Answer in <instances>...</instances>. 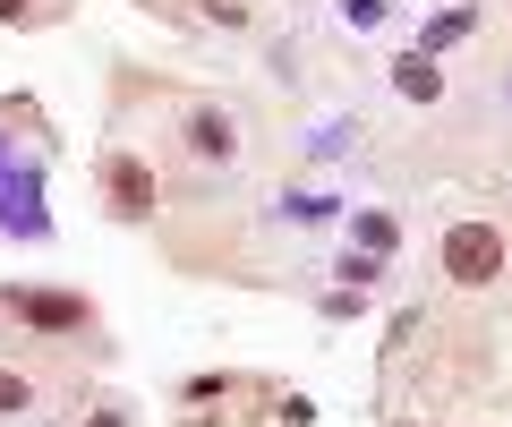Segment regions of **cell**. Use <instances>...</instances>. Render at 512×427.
I'll list each match as a JSON object with an SVG mask.
<instances>
[{
	"label": "cell",
	"instance_id": "277c9868",
	"mask_svg": "<svg viewBox=\"0 0 512 427\" xmlns=\"http://www.w3.org/2000/svg\"><path fill=\"white\" fill-rule=\"evenodd\" d=\"M43 188H35V171H18V180H0V223H18V231H43Z\"/></svg>",
	"mask_w": 512,
	"mask_h": 427
},
{
	"label": "cell",
	"instance_id": "9c48e42d",
	"mask_svg": "<svg viewBox=\"0 0 512 427\" xmlns=\"http://www.w3.org/2000/svg\"><path fill=\"white\" fill-rule=\"evenodd\" d=\"M26 402H35V393H26V376H18V368H0V410H26Z\"/></svg>",
	"mask_w": 512,
	"mask_h": 427
},
{
	"label": "cell",
	"instance_id": "8fae6325",
	"mask_svg": "<svg viewBox=\"0 0 512 427\" xmlns=\"http://www.w3.org/2000/svg\"><path fill=\"white\" fill-rule=\"evenodd\" d=\"M86 427H128V419H120V410H94V419H86Z\"/></svg>",
	"mask_w": 512,
	"mask_h": 427
},
{
	"label": "cell",
	"instance_id": "6da1fadb",
	"mask_svg": "<svg viewBox=\"0 0 512 427\" xmlns=\"http://www.w3.org/2000/svg\"><path fill=\"white\" fill-rule=\"evenodd\" d=\"M444 274L470 282V291L495 282V274H504V231H495V223H453V231H444Z\"/></svg>",
	"mask_w": 512,
	"mask_h": 427
},
{
	"label": "cell",
	"instance_id": "7a4b0ae2",
	"mask_svg": "<svg viewBox=\"0 0 512 427\" xmlns=\"http://www.w3.org/2000/svg\"><path fill=\"white\" fill-rule=\"evenodd\" d=\"M9 308H18L26 325H43V334H77V325H86V299H69V291H18Z\"/></svg>",
	"mask_w": 512,
	"mask_h": 427
},
{
	"label": "cell",
	"instance_id": "5b68a950",
	"mask_svg": "<svg viewBox=\"0 0 512 427\" xmlns=\"http://www.w3.org/2000/svg\"><path fill=\"white\" fill-rule=\"evenodd\" d=\"M393 86H402L410 103H436V94H444V77L427 69V52H410V60H393Z\"/></svg>",
	"mask_w": 512,
	"mask_h": 427
},
{
	"label": "cell",
	"instance_id": "ba28073f",
	"mask_svg": "<svg viewBox=\"0 0 512 427\" xmlns=\"http://www.w3.org/2000/svg\"><path fill=\"white\" fill-rule=\"evenodd\" d=\"M359 248H367V257H384V248H393V223H384V214H359Z\"/></svg>",
	"mask_w": 512,
	"mask_h": 427
},
{
	"label": "cell",
	"instance_id": "30bf717a",
	"mask_svg": "<svg viewBox=\"0 0 512 427\" xmlns=\"http://www.w3.org/2000/svg\"><path fill=\"white\" fill-rule=\"evenodd\" d=\"M26 18V0H0V26H18Z\"/></svg>",
	"mask_w": 512,
	"mask_h": 427
},
{
	"label": "cell",
	"instance_id": "52a82bcc",
	"mask_svg": "<svg viewBox=\"0 0 512 427\" xmlns=\"http://www.w3.org/2000/svg\"><path fill=\"white\" fill-rule=\"evenodd\" d=\"M461 35H470V9H444V18H436V26H427V43H419V52H427V60H436V52H444V43H461Z\"/></svg>",
	"mask_w": 512,
	"mask_h": 427
},
{
	"label": "cell",
	"instance_id": "8992f818",
	"mask_svg": "<svg viewBox=\"0 0 512 427\" xmlns=\"http://www.w3.org/2000/svg\"><path fill=\"white\" fill-rule=\"evenodd\" d=\"M188 146H197V154H231L239 137H231V120H222V112H197V120H188Z\"/></svg>",
	"mask_w": 512,
	"mask_h": 427
},
{
	"label": "cell",
	"instance_id": "3957f363",
	"mask_svg": "<svg viewBox=\"0 0 512 427\" xmlns=\"http://www.w3.org/2000/svg\"><path fill=\"white\" fill-rule=\"evenodd\" d=\"M103 188H111L120 214H154V171L137 163V154H111V163H103Z\"/></svg>",
	"mask_w": 512,
	"mask_h": 427
}]
</instances>
